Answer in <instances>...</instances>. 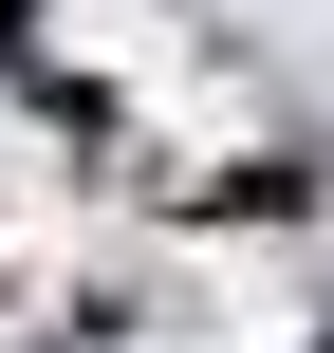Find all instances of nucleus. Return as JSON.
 I'll use <instances>...</instances> for the list:
<instances>
[{
	"label": "nucleus",
	"instance_id": "nucleus-1",
	"mask_svg": "<svg viewBox=\"0 0 334 353\" xmlns=\"http://www.w3.org/2000/svg\"><path fill=\"white\" fill-rule=\"evenodd\" d=\"M0 19H19V0H0Z\"/></svg>",
	"mask_w": 334,
	"mask_h": 353
},
{
	"label": "nucleus",
	"instance_id": "nucleus-2",
	"mask_svg": "<svg viewBox=\"0 0 334 353\" xmlns=\"http://www.w3.org/2000/svg\"><path fill=\"white\" fill-rule=\"evenodd\" d=\"M316 353H334V335H316Z\"/></svg>",
	"mask_w": 334,
	"mask_h": 353
}]
</instances>
